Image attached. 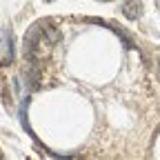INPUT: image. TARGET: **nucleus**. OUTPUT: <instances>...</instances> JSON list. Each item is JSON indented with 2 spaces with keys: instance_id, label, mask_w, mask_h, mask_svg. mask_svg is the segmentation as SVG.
<instances>
[{
  "instance_id": "obj_1",
  "label": "nucleus",
  "mask_w": 160,
  "mask_h": 160,
  "mask_svg": "<svg viewBox=\"0 0 160 160\" xmlns=\"http://www.w3.org/2000/svg\"><path fill=\"white\" fill-rule=\"evenodd\" d=\"M40 78H42L40 65H29V69L25 71V85H27L29 91H38L40 89Z\"/></svg>"
},
{
  "instance_id": "obj_2",
  "label": "nucleus",
  "mask_w": 160,
  "mask_h": 160,
  "mask_svg": "<svg viewBox=\"0 0 160 160\" xmlns=\"http://www.w3.org/2000/svg\"><path fill=\"white\" fill-rule=\"evenodd\" d=\"M120 11H122V16L129 18V20H138L142 16V2H140V0H122Z\"/></svg>"
},
{
  "instance_id": "obj_3",
  "label": "nucleus",
  "mask_w": 160,
  "mask_h": 160,
  "mask_svg": "<svg viewBox=\"0 0 160 160\" xmlns=\"http://www.w3.org/2000/svg\"><path fill=\"white\" fill-rule=\"evenodd\" d=\"M38 27H40V31H42V38L47 40L49 45H56L58 40H60V31L49 22V20H42V22H38Z\"/></svg>"
},
{
  "instance_id": "obj_4",
  "label": "nucleus",
  "mask_w": 160,
  "mask_h": 160,
  "mask_svg": "<svg viewBox=\"0 0 160 160\" xmlns=\"http://www.w3.org/2000/svg\"><path fill=\"white\" fill-rule=\"evenodd\" d=\"M158 78H160V60H158Z\"/></svg>"
}]
</instances>
